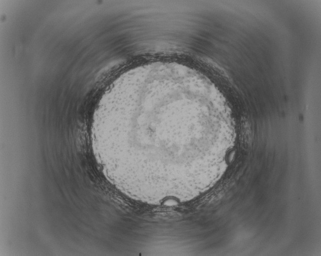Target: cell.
<instances>
[{
  "mask_svg": "<svg viewBox=\"0 0 321 256\" xmlns=\"http://www.w3.org/2000/svg\"><path fill=\"white\" fill-rule=\"evenodd\" d=\"M198 93L183 82L161 80L115 97L101 120L100 132L125 173L158 184L179 179L186 122L201 108Z\"/></svg>",
  "mask_w": 321,
  "mask_h": 256,
  "instance_id": "cell-1",
  "label": "cell"
}]
</instances>
